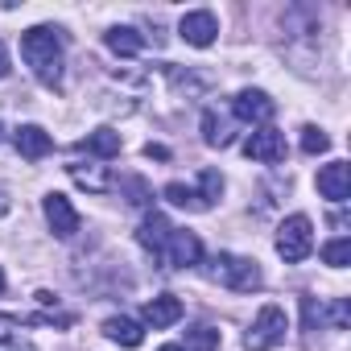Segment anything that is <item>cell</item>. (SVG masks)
Here are the masks:
<instances>
[{"mask_svg":"<svg viewBox=\"0 0 351 351\" xmlns=\"http://www.w3.org/2000/svg\"><path fill=\"white\" fill-rule=\"evenodd\" d=\"M207 265H211V269H207V277H211V281H219V285H228V289H236V293H252V289H261V285H265V277H261L256 261H248V256L215 252Z\"/></svg>","mask_w":351,"mask_h":351,"instance_id":"cell-2","label":"cell"},{"mask_svg":"<svg viewBox=\"0 0 351 351\" xmlns=\"http://www.w3.org/2000/svg\"><path fill=\"white\" fill-rule=\"evenodd\" d=\"M141 318H145V326H153V330H165V326H173V322L182 318V302L173 298V293H161V298L145 302Z\"/></svg>","mask_w":351,"mask_h":351,"instance_id":"cell-13","label":"cell"},{"mask_svg":"<svg viewBox=\"0 0 351 351\" xmlns=\"http://www.w3.org/2000/svg\"><path fill=\"white\" fill-rule=\"evenodd\" d=\"M178 34H182V42H191V46H211L215 42V34H219V21H215V13L211 9H195V13H186L182 21H178Z\"/></svg>","mask_w":351,"mask_h":351,"instance_id":"cell-9","label":"cell"},{"mask_svg":"<svg viewBox=\"0 0 351 351\" xmlns=\"http://www.w3.org/2000/svg\"><path fill=\"white\" fill-rule=\"evenodd\" d=\"M66 173H71V178L83 186V191H91V195H108L112 186H116V178H112V169L108 165H87V161H71L66 165Z\"/></svg>","mask_w":351,"mask_h":351,"instance_id":"cell-11","label":"cell"},{"mask_svg":"<svg viewBox=\"0 0 351 351\" xmlns=\"http://www.w3.org/2000/svg\"><path fill=\"white\" fill-rule=\"evenodd\" d=\"M0 351H38L25 335V326L9 314H0Z\"/></svg>","mask_w":351,"mask_h":351,"instance_id":"cell-19","label":"cell"},{"mask_svg":"<svg viewBox=\"0 0 351 351\" xmlns=\"http://www.w3.org/2000/svg\"><path fill=\"white\" fill-rule=\"evenodd\" d=\"M161 195H165L173 207H186V211H211V203L203 199V191H199V186H186V182H169Z\"/></svg>","mask_w":351,"mask_h":351,"instance_id":"cell-17","label":"cell"},{"mask_svg":"<svg viewBox=\"0 0 351 351\" xmlns=\"http://www.w3.org/2000/svg\"><path fill=\"white\" fill-rule=\"evenodd\" d=\"M9 75V50H5V42H0V79Z\"/></svg>","mask_w":351,"mask_h":351,"instance_id":"cell-26","label":"cell"},{"mask_svg":"<svg viewBox=\"0 0 351 351\" xmlns=\"http://www.w3.org/2000/svg\"><path fill=\"white\" fill-rule=\"evenodd\" d=\"M157 265H161V269H195V265H203V244H199V236L186 232V228H173Z\"/></svg>","mask_w":351,"mask_h":351,"instance_id":"cell-5","label":"cell"},{"mask_svg":"<svg viewBox=\"0 0 351 351\" xmlns=\"http://www.w3.org/2000/svg\"><path fill=\"white\" fill-rule=\"evenodd\" d=\"M310 252H314V223L306 215H289L277 228V256L285 265H302Z\"/></svg>","mask_w":351,"mask_h":351,"instance_id":"cell-4","label":"cell"},{"mask_svg":"<svg viewBox=\"0 0 351 351\" xmlns=\"http://www.w3.org/2000/svg\"><path fill=\"white\" fill-rule=\"evenodd\" d=\"M157 351H186V347H178V343H165V347H157Z\"/></svg>","mask_w":351,"mask_h":351,"instance_id":"cell-29","label":"cell"},{"mask_svg":"<svg viewBox=\"0 0 351 351\" xmlns=\"http://www.w3.org/2000/svg\"><path fill=\"white\" fill-rule=\"evenodd\" d=\"M9 207H13V203H9V195L0 191V215H9Z\"/></svg>","mask_w":351,"mask_h":351,"instance_id":"cell-28","label":"cell"},{"mask_svg":"<svg viewBox=\"0 0 351 351\" xmlns=\"http://www.w3.org/2000/svg\"><path fill=\"white\" fill-rule=\"evenodd\" d=\"M330 149V136L322 132V128H314V124H306L302 128V153H310V157H318V153H326Z\"/></svg>","mask_w":351,"mask_h":351,"instance_id":"cell-24","label":"cell"},{"mask_svg":"<svg viewBox=\"0 0 351 351\" xmlns=\"http://www.w3.org/2000/svg\"><path fill=\"white\" fill-rule=\"evenodd\" d=\"M273 112H277V104L265 95V91H256V87H248V91H240L236 99H232V116L236 120H244V124H269L273 120Z\"/></svg>","mask_w":351,"mask_h":351,"instance_id":"cell-7","label":"cell"},{"mask_svg":"<svg viewBox=\"0 0 351 351\" xmlns=\"http://www.w3.org/2000/svg\"><path fill=\"white\" fill-rule=\"evenodd\" d=\"M0 136H5V124H0Z\"/></svg>","mask_w":351,"mask_h":351,"instance_id":"cell-31","label":"cell"},{"mask_svg":"<svg viewBox=\"0 0 351 351\" xmlns=\"http://www.w3.org/2000/svg\"><path fill=\"white\" fill-rule=\"evenodd\" d=\"M169 232H173V223H169L165 215H157V211H153V215H145V219H141V228H136V240H141V248H145V252H153V261H161Z\"/></svg>","mask_w":351,"mask_h":351,"instance_id":"cell-12","label":"cell"},{"mask_svg":"<svg viewBox=\"0 0 351 351\" xmlns=\"http://www.w3.org/2000/svg\"><path fill=\"white\" fill-rule=\"evenodd\" d=\"M244 153H248L252 161H261V165H277V161H285V136L265 124V128H256V132L244 141Z\"/></svg>","mask_w":351,"mask_h":351,"instance_id":"cell-8","label":"cell"},{"mask_svg":"<svg viewBox=\"0 0 351 351\" xmlns=\"http://www.w3.org/2000/svg\"><path fill=\"white\" fill-rule=\"evenodd\" d=\"M79 149H87L91 157H116L120 153V132L116 128H95V132H87V141H79Z\"/></svg>","mask_w":351,"mask_h":351,"instance_id":"cell-18","label":"cell"},{"mask_svg":"<svg viewBox=\"0 0 351 351\" xmlns=\"http://www.w3.org/2000/svg\"><path fill=\"white\" fill-rule=\"evenodd\" d=\"M322 261H326L330 269H347V265H351V240H347V236H339V240L322 244Z\"/></svg>","mask_w":351,"mask_h":351,"instance_id":"cell-21","label":"cell"},{"mask_svg":"<svg viewBox=\"0 0 351 351\" xmlns=\"http://www.w3.org/2000/svg\"><path fill=\"white\" fill-rule=\"evenodd\" d=\"M0 293H5V273H0Z\"/></svg>","mask_w":351,"mask_h":351,"instance_id":"cell-30","label":"cell"},{"mask_svg":"<svg viewBox=\"0 0 351 351\" xmlns=\"http://www.w3.org/2000/svg\"><path fill=\"white\" fill-rule=\"evenodd\" d=\"M21 58L29 62L34 79L50 91L62 87V66H66V50H62V34L50 25H34L21 34Z\"/></svg>","mask_w":351,"mask_h":351,"instance_id":"cell-1","label":"cell"},{"mask_svg":"<svg viewBox=\"0 0 351 351\" xmlns=\"http://www.w3.org/2000/svg\"><path fill=\"white\" fill-rule=\"evenodd\" d=\"M104 42H108V50L120 54V58H136V54L145 50V38H141L132 25H116V29H108Z\"/></svg>","mask_w":351,"mask_h":351,"instance_id":"cell-15","label":"cell"},{"mask_svg":"<svg viewBox=\"0 0 351 351\" xmlns=\"http://www.w3.org/2000/svg\"><path fill=\"white\" fill-rule=\"evenodd\" d=\"M42 211H46V223H50V232L58 236V240H71V236H79V228H83V219H79V211L71 207V199L66 195H46L42 199Z\"/></svg>","mask_w":351,"mask_h":351,"instance_id":"cell-6","label":"cell"},{"mask_svg":"<svg viewBox=\"0 0 351 351\" xmlns=\"http://www.w3.org/2000/svg\"><path fill=\"white\" fill-rule=\"evenodd\" d=\"M13 141H17V153H21V157H29V161H42V157L54 149V136H50L42 124H21Z\"/></svg>","mask_w":351,"mask_h":351,"instance_id":"cell-14","label":"cell"},{"mask_svg":"<svg viewBox=\"0 0 351 351\" xmlns=\"http://www.w3.org/2000/svg\"><path fill=\"white\" fill-rule=\"evenodd\" d=\"M186 347L191 351H219V330L215 326H195V330H186Z\"/></svg>","mask_w":351,"mask_h":351,"instance_id":"cell-22","label":"cell"},{"mask_svg":"<svg viewBox=\"0 0 351 351\" xmlns=\"http://www.w3.org/2000/svg\"><path fill=\"white\" fill-rule=\"evenodd\" d=\"M285 330H289L285 310L269 302V306H261V314L252 318V326H248V335H244V351H273V347L285 343Z\"/></svg>","mask_w":351,"mask_h":351,"instance_id":"cell-3","label":"cell"},{"mask_svg":"<svg viewBox=\"0 0 351 351\" xmlns=\"http://www.w3.org/2000/svg\"><path fill=\"white\" fill-rule=\"evenodd\" d=\"M145 153H149V157H157V161H165V157H169V153H165L161 145H145Z\"/></svg>","mask_w":351,"mask_h":351,"instance_id":"cell-27","label":"cell"},{"mask_svg":"<svg viewBox=\"0 0 351 351\" xmlns=\"http://www.w3.org/2000/svg\"><path fill=\"white\" fill-rule=\"evenodd\" d=\"M124 186H128V195H132V199H128L132 207H145V203H149V186H145L141 178H128Z\"/></svg>","mask_w":351,"mask_h":351,"instance_id":"cell-25","label":"cell"},{"mask_svg":"<svg viewBox=\"0 0 351 351\" xmlns=\"http://www.w3.org/2000/svg\"><path fill=\"white\" fill-rule=\"evenodd\" d=\"M318 195L330 203H347V195H351V165L347 161H330L318 169Z\"/></svg>","mask_w":351,"mask_h":351,"instance_id":"cell-10","label":"cell"},{"mask_svg":"<svg viewBox=\"0 0 351 351\" xmlns=\"http://www.w3.org/2000/svg\"><path fill=\"white\" fill-rule=\"evenodd\" d=\"M322 322H330V330H347V322H351L347 298H335L330 306H322Z\"/></svg>","mask_w":351,"mask_h":351,"instance_id":"cell-23","label":"cell"},{"mask_svg":"<svg viewBox=\"0 0 351 351\" xmlns=\"http://www.w3.org/2000/svg\"><path fill=\"white\" fill-rule=\"evenodd\" d=\"M203 141H207L211 149H228V145H232V128H228V120H223L215 108L203 112Z\"/></svg>","mask_w":351,"mask_h":351,"instance_id":"cell-20","label":"cell"},{"mask_svg":"<svg viewBox=\"0 0 351 351\" xmlns=\"http://www.w3.org/2000/svg\"><path fill=\"white\" fill-rule=\"evenodd\" d=\"M104 335H108L112 343H120V347H141V339H145L141 322H132V318H124V314H112V318L104 322Z\"/></svg>","mask_w":351,"mask_h":351,"instance_id":"cell-16","label":"cell"}]
</instances>
